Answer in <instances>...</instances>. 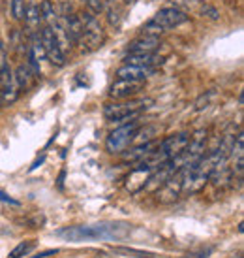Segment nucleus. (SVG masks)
<instances>
[{
  "mask_svg": "<svg viewBox=\"0 0 244 258\" xmlns=\"http://www.w3.org/2000/svg\"><path fill=\"white\" fill-rule=\"evenodd\" d=\"M130 234V226L124 222H100L86 226H68L57 232V236L68 241H118Z\"/></svg>",
  "mask_w": 244,
  "mask_h": 258,
  "instance_id": "f257e3e1",
  "label": "nucleus"
},
{
  "mask_svg": "<svg viewBox=\"0 0 244 258\" xmlns=\"http://www.w3.org/2000/svg\"><path fill=\"white\" fill-rule=\"evenodd\" d=\"M149 104H152V100L149 98H139V100H124V102H115V104H107L103 108V117L107 121H134L139 117V113L143 109L149 108Z\"/></svg>",
  "mask_w": 244,
  "mask_h": 258,
  "instance_id": "f03ea898",
  "label": "nucleus"
},
{
  "mask_svg": "<svg viewBox=\"0 0 244 258\" xmlns=\"http://www.w3.org/2000/svg\"><path fill=\"white\" fill-rule=\"evenodd\" d=\"M79 17L81 25H83V34L79 38V45L83 51H94L101 47V43L105 42V34H103V29H101L100 21L96 19V15L90 14V12H83Z\"/></svg>",
  "mask_w": 244,
  "mask_h": 258,
  "instance_id": "7ed1b4c3",
  "label": "nucleus"
},
{
  "mask_svg": "<svg viewBox=\"0 0 244 258\" xmlns=\"http://www.w3.org/2000/svg\"><path fill=\"white\" fill-rule=\"evenodd\" d=\"M137 130H139V122L134 119V121H126L122 122L118 128H115L105 140V151L111 153V155H120L124 149H128V145L136 140Z\"/></svg>",
  "mask_w": 244,
  "mask_h": 258,
  "instance_id": "20e7f679",
  "label": "nucleus"
},
{
  "mask_svg": "<svg viewBox=\"0 0 244 258\" xmlns=\"http://www.w3.org/2000/svg\"><path fill=\"white\" fill-rule=\"evenodd\" d=\"M40 40H42V45L43 49H45V57L49 60L53 66H57V68H62L66 66V57H64V49H62V45L58 42L57 34H55V30L51 25H45L40 32Z\"/></svg>",
  "mask_w": 244,
  "mask_h": 258,
  "instance_id": "39448f33",
  "label": "nucleus"
},
{
  "mask_svg": "<svg viewBox=\"0 0 244 258\" xmlns=\"http://www.w3.org/2000/svg\"><path fill=\"white\" fill-rule=\"evenodd\" d=\"M154 166H151L149 162H139V166L132 168L130 173L124 179V186L130 194H139L141 190H145L149 186V181H151L152 173H154Z\"/></svg>",
  "mask_w": 244,
  "mask_h": 258,
  "instance_id": "423d86ee",
  "label": "nucleus"
},
{
  "mask_svg": "<svg viewBox=\"0 0 244 258\" xmlns=\"http://www.w3.org/2000/svg\"><path fill=\"white\" fill-rule=\"evenodd\" d=\"M145 81H132V79H116L109 89V98L113 100H126L136 96L143 89Z\"/></svg>",
  "mask_w": 244,
  "mask_h": 258,
  "instance_id": "0eeeda50",
  "label": "nucleus"
},
{
  "mask_svg": "<svg viewBox=\"0 0 244 258\" xmlns=\"http://www.w3.org/2000/svg\"><path fill=\"white\" fill-rule=\"evenodd\" d=\"M154 21L158 23L160 27H164L165 30L175 29V27H180L188 21V15L180 10V8H162L158 14L152 17Z\"/></svg>",
  "mask_w": 244,
  "mask_h": 258,
  "instance_id": "6e6552de",
  "label": "nucleus"
},
{
  "mask_svg": "<svg viewBox=\"0 0 244 258\" xmlns=\"http://www.w3.org/2000/svg\"><path fill=\"white\" fill-rule=\"evenodd\" d=\"M156 68L152 66H134V64H122L116 68V79H132V81H145V79L156 76Z\"/></svg>",
  "mask_w": 244,
  "mask_h": 258,
  "instance_id": "1a4fd4ad",
  "label": "nucleus"
},
{
  "mask_svg": "<svg viewBox=\"0 0 244 258\" xmlns=\"http://www.w3.org/2000/svg\"><path fill=\"white\" fill-rule=\"evenodd\" d=\"M180 194H182V179H180V173L177 172L175 175H171L169 179L165 181V183L160 185L156 196H158V200L162 204H171V202H175L179 198Z\"/></svg>",
  "mask_w": 244,
  "mask_h": 258,
  "instance_id": "9d476101",
  "label": "nucleus"
},
{
  "mask_svg": "<svg viewBox=\"0 0 244 258\" xmlns=\"http://www.w3.org/2000/svg\"><path fill=\"white\" fill-rule=\"evenodd\" d=\"M160 142L156 140H151V142H145V144H139L132 149H124L120 153L126 162H145L149 157H152V153L158 149Z\"/></svg>",
  "mask_w": 244,
  "mask_h": 258,
  "instance_id": "9b49d317",
  "label": "nucleus"
},
{
  "mask_svg": "<svg viewBox=\"0 0 244 258\" xmlns=\"http://www.w3.org/2000/svg\"><path fill=\"white\" fill-rule=\"evenodd\" d=\"M160 36H139L128 43V53H156L160 49Z\"/></svg>",
  "mask_w": 244,
  "mask_h": 258,
  "instance_id": "f8f14e48",
  "label": "nucleus"
},
{
  "mask_svg": "<svg viewBox=\"0 0 244 258\" xmlns=\"http://www.w3.org/2000/svg\"><path fill=\"white\" fill-rule=\"evenodd\" d=\"M162 62H164V58L156 53H128L124 57V64L134 66H152V68H156Z\"/></svg>",
  "mask_w": 244,
  "mask_h": 258,
  "instance_id": "ddd939ff",
  "label": "nucleus"
},
{
  "mask_svg": "<svg viewBox=\"0 0 244 258\" xmlns=\"http://www.w3.org/2000/svg\"><path fill=\"white\" fill-rule=\"evenodd\" d=\"M30 78H32V72H30V68L27 64H19L15 68L14 72V79L17 87H19V91H27L30 87Z\"/></svg>",
  "mask_w": 244,
  "mask_h": 258,
  "instance_id": "4468645a",
  "label": "nucleus"
},
{
  "mask_svg": "<svg viewBox=\"0 0 244 258\" xmlns=\"http://www.w3.org/2000/svg\"><path fill=\"white\" fill-rule=\"evenodd\" d=\"M25 21L29 23V27H32V29L40 27V23H42L43 19H42V14H40V8H38L36 4L27 6V12H25Z\"/></svg>",
  "mask_w": 244,
  "mask_h": 258,
  "instance_id": "2eb2a0df",
  "label": "nucleus"
},
{
  "mask_svg": "<svg viewBox=\"0 0 244 258\" xmlns=\"http://www.w3.org/2000/svg\"><path fill=\"white\" fill-rule=\"evenodd\" d=\"M38 8H40V14H42L43 21H47L49 25L53 21H57V10H55V6H53V2H51V0H43Z\"/></svg>",
  "mask_w": 244,
  "mask_h": 258,
  "instance_id": "dca6fc26",
  "label": "nucleus"
},
{
  "mask_svg": "<svg viewBox=\"0 0 244 258\" xmlns=\"http://www.w3.org/2000/svg\"><path fill=\"white\" fill-rule=\"evenodd\" d=\"M36 247V241L34 239H29V241H21V243L17 245L15 249L10 251V258H21V256H27L32 249Z\"/></svg>",
  "mask_w": 244,
  "mask_h": 258,
  "instance_id": "f3484780",
  "label": "nucleus"
},
{
  "mask_svg": "<svg viewBox=\"0 0 244 258\" xmlns=\"http://www.w3.org/2000/svg\"><path fill=\"white\" fill-rule=\"evenodd\" d=\"M10 12H12L15 21H23L25 19V12H27L25 0H12L10 2Z\"/></svg>",
  "mask_w": 244,
  "mask_h": 258,
  "instance_id": "a211bd4d",
  "label": "nucleus"
},
{
  "mask_svg": "<svg viewBox=\"0 0 244 258\" xmlns=\"http://www.w3.org/2000/svg\"><path fill=\"white\" fill-rule=\"evenodd\" d=\"M111 251L115 252V254H122V256H136V258L151 256L149 252H145V251H137V249H128V247H113Z\"/></svg>",
  "mask_w": 244,
  "mask_h": 258,
  "instance_id": "6ab92c4d",
  "label": "nucleus"
},
{
  "mask_svg": "<svg viewBox=\"0 0 244 258\" xmlns=\"http://www.w3.org/2000/svg\"><path fill=\"white\" fill-rule=\"evenodd\" d=\"M164 32H165V29H164V27H160V25L154 21V19H151V21H149L143 27V34H145V36H162Z\"/></svg>",
  "mask_w": 244,
  "mask_h": 258,
  "instance_id": "aec40b11",
  "label": "nucleus"
},
{
  "mask_svg": "<svg viewBox=\"0 0 244 258\" xmlns=\"http://www.w3.org/2000/svg\"><path fill=\"white\" fill-rule=\"evenodd\" d=\"M214 96H216L214 91H207L205 94H201V96L195 100V109H197V111H203V109H207L208 106H210V102L214 100Z\"/></svg>",
  "mask_w": 244,
  "mask_h": 258,
  "instance_id": "412c9836",
  "label": "nucleus"
},
{
  "mask_svg": "<svg viewBox=\"0 0 244 258\" xmlns=\"http://www.w3.org/2000/svg\"><path fill=\"white\" fill-rule=\"evenodd\" d=\"M85 6H86V10H88L90 14H94V15L103 14V10H105V6H103V0H85Z\"/></svg>",
  "mask_w": 244,
  "mask_h": 258,
  "instance_id": "4be33fe9",
  "label": "nucleus"
},
{
  "mask_svg": "<svg viewBox=\"0 0 244 258\" xmlns=\"http://www.w3.org/2000/svg\"><path fill=\"white\" fill-rule=\"evenodd\" d=\"M210 252H212V249H210V247H207V249L190 251V252H186V254H182V256H179V258H210Z\"/></svg>",
  "mask_w": 244,
  "mask_h": 258,
  "instance_id": "5701e85b",
  "label": "nucleus"
},
{
  "mask_svg": "<svg viewBox=\"0 0 244 258\" xmlns=\"http://www.w3.org/2000/svg\"><path fill=\"white\" fill-rule=\"evenodd\" d=\"M201 15L207 17V19H210V21H218V19H220V12H218L214 6H205L201 10Z\"/></svg>",
  "mask_w": 244,
  "mask_h": 258,
  "instance_id": "b1692460",
  "label": "nucleus"
},
{
  "mask_svg": "<svg viewBox=\"0 0 244 258\" xmlns=\"http://www.w3.org/2000/svg\"><path fill=\"white\" fill-rule=\"evenodd\" d=\"M55 254H58V249H47V251L38 252L36 256H30V258H47V256H55Z\"/></svg>",
  "mask_w": 244,
  "mask_h": 258,
  "instance_id": "393cba45",
  "label": "nucleus"
},
{
  "mask_svg": "<svg viewBox=\"0 0 244 258\" xmlns=\"http://www.w3.org/2000/svg\"><path fill=\"white\" fill-rule=\"evenodd\" d=\"M8 62H6V49L2 47V43H0V68L2 66H6Z\"/></svg>",
  "mask_w": 244,
  "mask_h": 258,
  "instance_id": "a878e982",
  "label": "nucleus"
},
{
  "mask_svg": "<svg viewBox=\"0 0 244 258\" xmlns=\"http://www.w3.org/2000/svg\"><path fill=\"white\" fill-rule=\"evenodd\" d=\"M0 200H2V202H8V204H12V206H19V202H17V200H12V198H10V196H6L4 192H0Z\"/></svg>",
  "mask_w": 244,
  "mask_h": 258,
  "instance_id": "bb28decb",
  "label": "nucleus"
},
{
  "mask_svg": "<svg viewBox=\"0 0 244 258\" xmlns=\"http://www.w3.org/2000/svg\"><path fill=\"white\" fill-rule=\"evenodd\" d=\"M43 160H45V157H42V158H40V160H36V162H34V164L30 166V172H32V170H36V168H38V166H40V164H42Z\"/></svg>",
  "mask_w": 244,
  "mask_h": 258,
  "instance_id": "cd10ccee",
  "label": "nucleus"
},
{
  "mask_svg": "<svg viewBox=\"0 0 244 258\" xmlns=\"http://www.w3.org/2000/svg\"><path fill=\"white\" fill-rule=\"evenodd\" d=\"M2 106H4V100H2V94H0V109H2Z\"/></svg>",
  "mask_w": 244,
  "mask_h": 258,
  "instance_id": "c85d7f7f",
  "label": "nucleus"
},
{
  "mask_svg": "<svg viewBox=\"0 0 244 258\" xmlns=\"http://www.w3.org/2000/svg\"><path fill=\"white\" fill-rule=\"evenodd\" d=\"M143 258H154V256H152V254H151V256H143Z\"/></svg>",
  "mask_w": 244,
  "mask_h": 258,
  "instance_id": "c756f323",
  "label": "nucleus"
},
{
  "mask_svg": "<svg viewBox=\"0 0 244 258\" xmlns=\"http://www.w3.org/2000/svg\"><path fill=\"white\" fill-rule=\"evenodd\" d=\"M194 2H203V0H194Z\"/></svg>",
  "mask_w": 244,
  "mask_h": 258,
  "instance_id": "7c9ffc66",
  "label": "nucleus"
}]
</instances>
